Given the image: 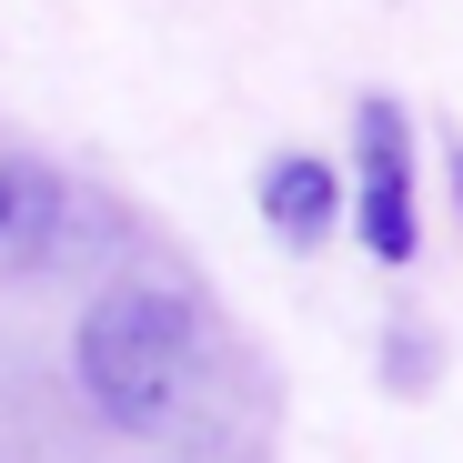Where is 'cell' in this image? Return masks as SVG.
Returning a JSON list of instances; mask_svg holds the SVG:
<instances>
[{
  "instance_id": "2",
  "label": "cell",
  "mask_w": 463,
  "mask_h": 463,
  "mask_svg": "<svg viewBox=\"0 0 463 463\" xmlns=\"http://www.w3.org/2000/svg\"><path fill=\"white\" fill-rule=\"evenodd\" d=\"M353 232L383 262H403L413 232H423V212H413V131H403L393 101L353 111Z\"/></svg>"
},
{
  "instance_id": "1",
  "label": "cell",
  "mask_w": 463,
  "mask_h": 463,
  "mask_svg": "<svg viewBox=\"0 0 463 463\" xmlns=\"http://www.w3.org/2000/svg\"><path fill=\"white\" fill-rule=\"evenodd\" d=\"M71 363H81V393L111 423H131V433L162 423L182 403V383H192V302L151 292V282H121V292H101L81 313Z\"/></svg>"
},
{
  "instance_id": "4",
  "label": "cell",
  "mask_w": 463,
  "mask_h": 463,
  "mask_svg": "<svg viewBox=\"0 0 463 463\" xmlns=\"http://www.w3.org/2000/svg\"><path fill=\"white\" fill-rule=\"evenodd\" d=\"M262 212H272V232H282V242H323V232H333V212H343V182L313 162V151H282V162L262 172Z\"/></svg>"
},
{
  "instance_id": "3",
  "label": "cell",
  "mask_w": 463,
  "mask_h": 463,
  "mask_svg": "<svg viewBox=\"0 0 463 463\" xmlns=\"http://www.w3.org/2000/svg\"><path fill=\"white\" fill-rule=\"evenodd\" d=\"M71 232V182L41 151H0V272H41Z\"/></svg>"
}]
</instances>
